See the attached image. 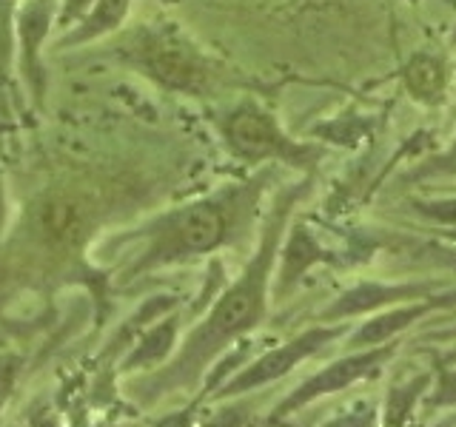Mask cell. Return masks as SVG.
<instances>
[{"mask_svg": "<svg viewBox=\"0 0 456 427\" xmlns=\"http://www.w3.org/2000/svg\"><path fill=\"white\" fill-rule=\"evenodd\" d=\"M442 237L451 239V242H456V228H448V231H442Z\"/></svg>", "mask_w": 456, "mask_h": 427, "instance_id": "484cf974", "label": "cell"}, {"mask_svg": "<svg viewBox=\"0 0 456 427\" xmlns=\"http://www.w3.org/2000/svg\"><path fill=\"white\" fill-rule=\"evenodd\" d=\"M26 359L14 350H0V410L6 407L12 393L18 391V382L23 376Z\"/></svg>", "mask_w": 456, "mask_h": 427, "instance_id": "e0dca14e", "label": "cell"}, {"mask_svg": "<svg viewBox=\"0 0 456 427\" xmlns=\"http://www.w3.org/2000/svg\"><path fill=\"white\" fill-rule=\"evenodd\" d=\"M294 427H311V424H294Z\"/></svg>", "mask_w": 456, "mask_h": 427, "instance_id": "83f0119b", "label": "cell"}, {"mask_svg": "<svg viewBox=\"0 0 456 427\" xmlns=\"http://www.w3.org/2000/svg\"><path fill=\"white\" fill-rule=\"evenodd\" d=\"M422 217L436 222L442 231L456 228V199H422V203H413Z\"/></svg>", "mask_w": 456, "mask_h": 427, "instance_id": "ac0fdd59", "label": "cell"}, {"mask_svg": "<svg viewBox=\"0 0 456 427\" xmlns=\"http://www.w3.org/2000/svg\"><path fill=\"white\" fill-rule=\"evenodd\" d=\"M128 12V0H97L94 12H89L83 18V26L77 28V35H71L66 43H80V40H92L103 32H111V28H118L126 18Z\"/></svg>", "mask_w": 456, "mask_h": 427, "instance_id": "5bb4252c", "label": "cell"}, {"mask_svg": "<svg viewBox=\"0 0 456 427\" xmlns=\"http://www.w3.org/2000/svg\"><path fill=\"white\" fill-rule=\"evenodd\" d=\"M180 345V317L171 313V317L154 319L151 327H146L128 353L120 362V374L126 376H140V374H151L160 365H166L171 356H175Z\"/></svg>", "mask_w": 456, "mask_h": 427, "instance_id": "30bf717a", "label": "cell"}, {"mask_svg": "<svg viewBox=\"0 0 456 427\" xmlns=\"http://www.w3.org/2000/svg\"><path fill=\"white\" fill-rule=\"evenodd\" d=\"M92 222V203L77 191L43 194L28 214V234L46 251L75 248Z\"/></svg>", "mask_w": 456, "mask_h": 427, "instance_id": "52a82bcc", "label": "cell"}, {"mask_svg": "<svg viewBox=\"0 0 456 427\" xmlns=\"http://www.w3.org/2000/svg\"><path fill=\"white\" fill-rule=\"evenodd\" d=\"M434 285H417V282H405V285H385V282H362L356 288L346 291L339 299H334L331 305L322 310L325 322H342V319H354L362 317V313H374L382 310L394 302H413V299H425L431 296Z\"/></svg>", "mask_w": 456, "mask_h": 427, "instance_id": "9c48e42d", "label": "cell"}, {"mask_svg": "<svg viewBox=\"0 0 456 427\" xmlns=\"http://www.w3.org/2000/svg\"><path fill=\"white\" fill-rule=\"evenodd\" d=\"M451 265H456V254H451Z\"/></svg>", "mask_w": 456, "mask_h": 427, "instance_id": "4316f807", "label": "cell"}, {"mask_svg": "<svg viewBox=\"0 0 456 427\" xmlns=\"http://www.w3.org/2000/svg\"><path fill=\"white\" fill-rule=\"evenodd\" d=\"M382 407L377 399L362 396L354 399L346 407H339L334 416H328L320 427H379Z\"/></svg>", "mask_w": 456, "mask_h": 427, "instance_id": "9a60e30c", "label": "cell"}, {"mask_svg": "<svg viewBox=\"0 0 456 427\" xmlns=\"http://www.w3.org/2000/svg\"><path fill=\"white\" fill-rule=\"evenodd\" d=\"M277 256H280V265L274 270V279H271V296L274 299H282L289 294L308 268L331 260V254L320 246V239L314 237L305 225L291 228L289 242H285V248Z\"/></svg>", "mask_w": 456, "mask_h": 427, "instance_id": "8fae6325", "label": "cell"}, {"mask_svg": "<svg viewBox=\"0 0 456 427\" xmlns=\"http://www.w3.org/2000/svg\"><path fill=\"white\" fill-rule=\"evenodd\" d=\"M263 182L265 177L228 185V189L194 199L183 208H171L163 217L142 225L140 231L120 237V242H140L120 279H137L151 270L189 262L194 256L228 246L248 225Z\"/></svg>", "mask_w": 456, "mask_h": 427, "instance_id": "7a4b0ae2", "label": "cell"}, {"mask_svg": "<svg viewBox=\"0 0 456 427\" xmlns=\"http://www.w3.org/2000/svg\"><path fill=\"white\" fill-rule=\"evenodd\" d=\"M456 299V294H431L425 299H413V302H403L399 308H382L379 313H374L370 319H365L360 327H354V334L348 336V345L354 350L360 348H377L385 345V342H394L403 331L413 322H419L428 313H434L439 308H448Z\"/></svg>", "mask_w": 456, "mask_h": 427, "instance_id": "ba28073f", "label": "cell"}, {"mask_svg": "<svg viewBox=\"0 0 456 427\" xmlns=\"http://www.w3.org/2000/svg\"><path fill=\"white\" fill-rule=\"evenodd\" d=\"M434 405H456V374H445L434 388Z\"/></svg>", "mask_w": 456, "mask_h": 427, "instance_id": "44dd1931", "label": "cell"}, {"mask_svg": "<svg viewBox=\"0 0 456 427\" xmlns=\"http://www.w3.org/2000/svg\"><path fill=\"white\" fill-rule=\"evenodd\" d=\"M26 427H66V424L49 399H37L26 413Z\"/></svg>", "mask_w": 456, "mask_h": 427, "instance_id": "ffe728a7", "label": "cell"}, {"mask_svg": "<svg viewBox=\"0 0 456 427\" xmlns=\"http://www.w3.org/2000/svg\"><path fill=\"white\" fill-rule=\"evenodd\" d=\"M94 0H66L63 4V12H61V26H69L71 18H80V14L89 9Z\"/></svg>", "mask_w": 456, "mask_h": 427, "instance_id": "7402d4cb", "label": "cell"}, {"mask_svg": "<svg viewBox=\"0 0 456 427\" xmlns=\"http://www.w3.org/2000/svg\"><path fill=\"white\" fill-rule=\"evenodd\" d=\"M220 132L228 151L246 163L282 160V163H311L317 151L291 140L282 132L277 117L256 103H240L220 123Z\"/></svg>", "mask_w": 456, "mask_h": 427, "instance_id": "5b68a950", "label": "cell"}, {"mask_svg": "<svg viewBox=\"0 0 456 427\" xmlns=\"http://www.w3.org/2000/svg\"><path fill=\"white\" fill-rule=\"evenodd\" d=\"M396 353V345L394 342H385V345H377V348H360L348 356H342V359H334L331 365L320 367L317 374L308 376L305 382H299L297 388L282 399V402L268 413L265 419V427H274L280 422H285L294 413H299L303 407L320 402L325 396H334L339 391L351 388V384L362 382V379H370L374 374L385 367V362L391 359Z\"/></svg>", "mask_w": 456, "mask_h": 427, "instance_id": "8992f818", "label": "cell"}, {"mask_svg": "<svg viewBox=\"0 0 456 427\" xmlns=\"http://www.w3.org/2000/svg\"><path fill=\"white\" fill-rule=\"evenodd\" d=\"M128 49L142 71L171 92L203 94L214 80L208 57L175 26L140 28Z\"/></svg>", "mask_w": 456, "mask_h": 427, "instance_id": "3957f363", "label": "cell"}, {"mask_svg": "<svg viewBox=\"0 0 456 427\" xmlns=\"http://www.w3.org/2000/svg\"><path fill=\"white\" fill-rule=\"evenodd\" d=\"M425 171H456V140L451 142V149L442 154V157H436V160H431V165H428Z\"/></svg>", "mask_w": 456, "mask_h": 427, "instance_id": "603a6c76", "label": "cell"}, {"mask_svg": "<svg viewBox=\"0 0 456 427\" xmlns=\"http://www.w3.org/2000/svg\"><path fill=\"white\" fill-rule=\"evenodd\" d=\"M303 189L285 194L280 205L265 222L260 237V248L248 260L246 270L228 285V288L214 299L206 317L200 319L189 334L180 339L175 356L151 374H140L126 382V393L137 399V405L151 407L175 393H191L206 382L217 359L234 348V342L248 336L254 327H260L268 313L271 279H274V265L280 254V239L289 214Z\"/></svg>", "mask_w": 456, "mask_h": 427, "instance_id": "6da1fadb", "label": "cell"}, {"mask_svg": "<svg viewBox=\"0 0 456 427\" xmlns=\"http://www.w3.org/2000/svg\"><path fill=\"white\" fill-rule=\"evenodd\" d=\"M425 388H428V376H417L394 388L382 405V427H408L411 413L422 399Z\"/></svg>", "mask_w": 456, "mask_h": 427, "instance_id": "4fadbf2b", "label": "cell"}, {"mask_svg": "<svg viewBox=\"0 0 456 427\" xmlns=\"http://www.w3.org/2000/svg\"><path fill=\"white\" fill-rule=\"evenodd\" d=\"M348 334V325L346 322H337V325H314L308 331L297 334L294 339L282 342V345L271 348L260 356H254L251 362L240 365L237 374L228 376L217 391L208 393V402H223V399H234V396H248L260 388H268L280 379H285L291 374L294 367H299L311 356L322 353L328 345H334L342 336Z\"/></svg>", "mask_w": 456, "mask_h": 427, "instance_id": "277c9868", "label": "cell"}, {"mask_svg": "<svg viewBox=\"0 0 456 427\" xmlns=\"http://www.w3.org/2000/svg\"><path fill=\"white\" fill-rule=\"evenodd\" d=\"M66 427H94L92 413L86 410V407H75V410H71V419H69Z\"/></svg>", "mask_w": 456, "mask_h": 427, "instance_id": "d4e9b609", "label": "cell"}, {"mask_svg": "<svg viewBox=\"0 0 456 427\" xmlns=\"http://www.w3.org/2000/svg\"><path fill=\"white\" fill-rule=\"evenodd\" d=\"M448 83H451V71L445 57H439L434 52H417L403 66L405 92L422 106H439L448 94Z\"/></svg>", "mask_w": 456, "mask_h": 427, "instance_id": "7c38bea8", "label": "cell"}, {"mask_svg": "<svg viewBox=\"0 0 456 427\" xmlns=\"http://www.w3.org/2000/svg\"><path fill=\"white\" fill-rule=\"evenodd\" d=\"M200 407H203V399H194V402H189L185 407L166 413V416H160L151 427H197L200 416H203Z\"/></svg>", "mask_w": 456, "mask_h": 427, "instance_id": "d6986e66", "label": "cell"}, {"mask_svg": "<svg viewBox=\"0 0 456 427\" xmlns=\"http://www.w3.org/2000/svg\"><path fill=\"white\" fill-rule=\"evenodd\" d=\"M12 6H14V0H0V54L9 52V49H6V35H9Z\"/></svg>", "mask_w": 456, "mask_h": 427, "instance_id": "cb8c5ba5", "label": "cell"}, {"mask_svg": "<svg viewBox=\"0 0 456 427\" xmlns=\"http://www.w3.org/2000/svg\"><path fill=\"white\" fill-rule=\"evenodd\" d=\"M254 419V402L248 396H234V399H223L217 410L200 416L197 427H248Z\"/></svg>", "mask_w": 456, "mask_h": 427, "instance_id": "2e32d148", "label": "cell"}]
</instances>
